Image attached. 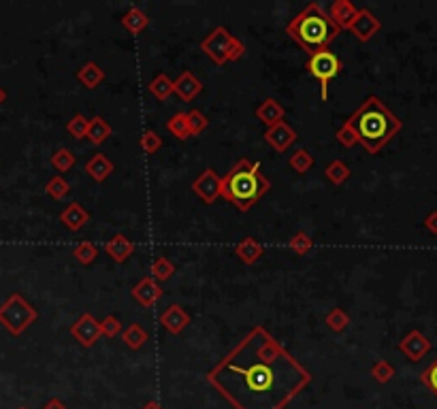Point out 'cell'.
I'll return each instance as SVG.
<instances>
[{
	"instance_id": "6da1fadb",
	"label": "cell",
	"mask_w": 437,
	"mask_h": 409,
	"mask_svg": "<svg viewBox=\"0 0 437 409\" xmlns=\"http://www.w3.org/2000/svg\"><path fill=\"white\" fill-rule=\"evenodd\" d=\"M207 382L235 409H286L312 384V373L258 324L207 373Z\"/></svg>"
},
{
	"instance_id": "7a4b0ae2",
	"label": "cell",
	"mask_w": 437,
	"mask_h": 409,
	"mask_svg": "<svg viewBox=\"0 0 437 409\" xmlns=\"http://www.w3.org/2000/svg\"><path fill=\"white\" fill-rule=\"evenodd\" d=\"M345 124L352 128L359 143L369 154H380V149L395 139L403 128V122L378 96L365 98Z\"/></svg>"
},
{
	"instance_id": "3957f363",
	"label": "cell",
	"mask_w": 437,
	"mask_h": 409,
	"mask_svg": "<svg viewBox=\"0 0 437 409\" xmlns=\"http://www.w3.org/2000/svg\"><path fill=\"white\" fill-rule=\"evenodd\" d=\"M269 190H271V181L262 175L260 164L250 158H242L237 160L231 166L228 173L222 177L220 197L228 201L231 205H235V209L246 213L265 197Z\"/></svg>"
},
{
	"instance_id": "277c9868",
	"label": "cell",
	"mask_w": 437,
	"mask_h": 409,
	"mask_svg": "<svg viewBox=\"0 0 437 409\" xmlns=\"http://www.w3.org/2000/svg\"><path fill=\"white\" fill-rule=\"evenodd\" d=\"M286 32L290 34V38L297 45L303 52H308L310 56L326 49L329 43H333L341 34V30L331 21L329 13L318 3H310L299 15H295L288 21Z\"/></svg>"
},
{
	"instance_id": "5b68a950",
	"label": "cell",
	"mask_w": 437,
	"mask_h": 409,
	"mask_svg": "<svg viewBox=\"0 0 437 409\" xmlns=\"http://www.w3.org/2000/svg\"><path fill=\"white\" fill-rule=\"evenodd\" d=\"M39 311L28 303L21 294H11L3 305H0V324L11 335H21L30 324H34Z\"/></svg>"
},
{
	"instance_id": "8992f818",
	"label": "cell",
	"mask_w": 437,
	"mask_h": 409,
	"mask_svg": "<svg viewBox=\"0 0 437 409\" xmlns=\"http://www.w3.org/2000/svg\"><path fill=\"white\" fill-rule=\"evenodd\" d=\"M343 69L341 60L329 52V49H322L318 54H312L308 58V71L312 77H316L320 81V98L322 100H329V83L333 77H337Z\"/></svg>"
},
{
	"instance_id": "52a82bcc",
	"label": "cell",
	"mask_w": 437,
	"mask_h": 409,
	"mask_svg": "<svg viewBox=\"0 0 437 409\" xmlns=\"http://www.w3.org/2000/svg\"><path fill=\"white\" fill-rule=\"evenodd\" d=\"M237 36H233L228 32V28L224 26H217L213 28L203 41H201V52H205V56L215 62L217 67H222V64L228 62V54H231V47L235 43Z\"/></svg>"
},
{
	"instance_id": "ba28073f",
	"label": "cell",
	"mask_w": 437,
	"mask_h": 409,
	"mask_svg": "<svg viewBox=\"0 0 437 409\" xmlns=\"http://www.w3.org/2000/svg\"><path fill=\"white\" fill-rule=\"evenodd\" d=\"M71 335L79 343L81 348H92L94 343L100 339V324L94 320L92 313H81L73 324H71Z\"/></svg>"
},
{
	"instance_id": "9c48e42d",
	"label": "cell",
	"mask_w": 437,
	"mask_h": 409,
	"mask_svg": "<svg viewBox=\"0 0 437 409\" xmlns=\"http://www.w3.org/2000/svg\"><path fill=\"white\" fill-rule=\"evenodd\" d=\"M220 186H222V177H217V173L207 166L203 173L192 181V192L199 197L205 205H211L220 197Z\"/></svg>"
},
{
	"instance_id": "30bf717a",
	"label": "cell",
	"mask_w": 437,
	"mask_h": 409,
	"mask_svg": "<svg viewBox=\"0 0 437 409\" xmlns=\"http://www.w3.org/2000/svg\"><path fill=\"white\" fill-rule=\"evenodd\" d=\"M348 30L352 32L361 43H367L382 30V21L369 9H359L356 15L352 17V21H350Z\"/></svg>"
},
{
	"instance_id": "8fae6325",
	"label": "cell",
	"mask_w": 437,
	"mask_h": 409,
	"mask_svg": "<svg viewBox=\"0 0 437 409\" xmlns=\"http://www.w3.org/2000/svg\"><path fill=\"white\" fill-rule=\"evenodd\" d=\"M265 143L271 145L277 154H286V149H290L295 143H297V133H295V128L288 126L286 122H279L271 128H267L265 131Z\"/></svg>"
},
{
	"instance_id": "7c38bea8",
	"label": "cell",
	"mask_w": 437,
	"mask_h": 409,
	"mask_svg": "<svg viewBox=\"0 0 437 409\" xmlns=\"http://www.w3.org/2000/svg\"><path fill=\"white\" fill-rule=\"evenodd\" d=\"M130 296H133L141 307L149 309V307H154V305L158 303V300H160L162 288H160V284L156 282V279L149 275V277L139 279L137 286H135L133 290H130Z\"/></svg>"
},
{
	"instance_id": "4fadbf2b",
	"label": "cell",
	"mask_w": 437,
	"mask_h": 409,
	"mask_svg": "<svg viewBox=\"0 0 437 409\" xmlns=\"http://www.w3.org/2000/svg\"><path fill=\"white\" fill-rule=\"evenodd\" d=\"M399 350L401 354H405L412 362L423 360L429 352H431V341L420 333V331H412L407 333L401 341H399Z\"/></svg>"
},
{
	"instance_id": "5bb4252c",
	"label": "cell",
	"mask_w": 437,
	"mask_h": 409,
	"mask_svg": "<svg viewBox=\"0 0 437 409\" xmlns=\"http://www.w3.org/2000/svg\"><path fill=\"white\" fill-rule=\"evenodd\" d=\"M160 324H162V329H164L167 333H171V335H180V333H184V329L190 324V313H188L182 305L173 303V305H169V307L162 311V316H160Z\"/></svg>"
},
{
	"instance_id": "9a60e30c",
	"label": "cell",
	"mask_w": 437,
	"mask_h": 409,
	"mask_svg": "<svg viewBox=\"0 0 437 409\" xmlns=\"http://www.w3.org/2000/svg\"><path fill=\"white\" fill-rule=\"evenodd\" d=\"M105 252H107V256L111 258L114 263H118V265H122V263H126L130 256H133V252H135V243L128 239L126 234H122V232H116L111 239H109L107 243H105Z\"/></svg>"
},
{
	"instance_id": "2e32d148",
	"label": "cell",
	"mask_w": 437,
	"mask_h": 409,
	"mask_svg": "<svg viewBox=\"0 0 437 409\" xmlns=\"http://www.w3.org/2000/svg\"><path fill=\"white\" fill-rule=\"evenodd\" d=\"M201 92H203V83L190 71H184L178 79H173V94H178L184 102L194 100Z\"/></svg>"
},
{
	"instance_id": "e0dca14e",
	"label": "cell",
	"mask_w": 437,
	"mask_h": 409,
	"mask_svg": "<svg viewBox=\"0 0 437 409\" xmlns=\"http://www.w3.org/2000/svg\"><path fill=\"white\" fill-rule=\"evenodd\" d=\"M256 120L262 122L267 128L284 122V118H286V109L275 100V98H265L258 107H256V111H254Z\"/></svg>"
},
{
	"instance_id": "ac0fdd59",
	"label": "cell",
	"mask_w": 437,
	"mask_h": 409,
	"mask_svg": "<svg viewBox=\"0 0 437 409\" xmlns=\"http://www.w3.org/2000/svg\"><path fill=\"white\" fill-rule=\"evenodd\" d=\"M60 222L67 226L69 230L77 232L81 230L87 222H90V213H87L79 203H71L64 207V211L60 213Z\"/></svg>"
},
{
	"instance_id": "d6986e66",
	"label": "cell",
	"mask_w": 437,
	"mask_h": 409,
	"mask_svg": "<svg viewBox=\"0 0 437 409\" xmlns=\"http://www.w3.org/2000/svg\"><path fill=\"white\" fill-rule=\"evenodd\" d=\"M356 7L350 3V0H335V3L329 7V17H331V21L333 24L339 28V30H343V28H348L350 26V21H352V17L356 15Z\"/></svg>"
},
{
	"instance_id": "ffe728a7",
	"label": "cell",
	"mask_w": 437,
	"mask_h": 409,
	"mask_svg": "<svg viewBox=\"0 0 437 409\" xmlns=\"http://www.w3.org/2000/svg\"><path fill=\"white\" fill-rule=\"evenodd\" d=\"M85 173L90 175L96 184H103L109 175L114 173V162L109 160L105 154H94L90 160L85 162Z\"/></svg>"
},
{
	"instance_id": "44dd1931",
	"label": "cell",
	"mask_w": 437,
	"mask_h": 409,
	"mask_svg": "<svg viewBox=\"0 0 437 409\" xmlns=\"http://www.w3.org/2000/svg\"><path fill=\"white\" fill-rule=\"evenodd\" d=\"M262 252H265V247H262L254 236H244V239L235 245V254L244 265H256L260 261Z\"/></svg>"
},
{
	"instance_id": "7402d4cb",
	"label": "cell",
	"mask_w": 437,
	"mask_h": 409,
	"mask_svg": "<svg viewBox=\"0 0 437 409\" xmlns=\"http://www.w3.org/2000/svg\"><path fill=\"white\" fill-rule=\"evenodd\" d=\"M75 77H77V81L83 85L85 90H94L105 81V71L98 67L96 62H85L83 67L77 71Z\"/></svg>"
},
{
	"instance_id": "603a6c76",
	"label": "cell",
	"mask_w": 437,
	"mask_h": 409,
	"mask_svg": "<svg viewBox=\"0 0 437 409\" xmlns=\"http://www.w3.org/2000/svg\"><path fill=\"white\" fill-rule=\"evenodd\" d=\"M120 337H122V341H124V346H126L128 350H133V352L141 350V348L145 346V341H147L145 329H143L141 324H137V322H133L130 327H126V329L122 331Z\"/></svg>"
},
{
	"instance_id": "cb8c5ba5",
	"label": "cell",
	"mask_w": 437,
	"mask_h": 409,
	"mask_svg": "<svg viewBox=\"0 0 437 409\" xmlns=\"http://www.w3.org/2000/svg\"><path fill=\"white\" fill-rule=\"evenodd\" d=\"M109 137H111V126L107 124L105 118L96 115L90 120V126H87V135L85 139L90 141L92 145H103Z\"/></svg>"
},
{
	"instance_id": "d4e9b609",
	"label": "cell",
	"mask_w": 437,
	"mask_h": 409,
	"mask_svg": "<svg viewBox=\"0 0 437 409\" xmlns=\"http://www.w3.org/2000/svg\"><path fill=\"white\" fill-rule=\"evenodd\" d=\"M149 24V17L145 15V11H141L139 7L128 9L126 15L122 17V26L130 32V34H139L147 28Z\"/></svg>"
},
{
	"instance_id": "484cf974",
	"label": "cell",
	"mask_w": 437,
	"mask_h": 409,
	"mask_svg": "<svg viewBox=\"0 0 437 409\" xmlns=\"http://www.w3.org/2000/svg\"><path fill=\"white\" fill-rule=\"evenodd\" d=\"M149 94L158 98V100H167L171 94H173V79H169L164 73H158L154 79L149 81Z\"/></svg>"
},
{
	"instance_id": "4316f807",
	"label": "cell",
	"mask_w": 437,
	"mask_h": 409,
	"mask_svg": "<svg viewBox=\"0 0 437 409\" xmlns=\"http://www.w3.org/2000/svg\"><path fill=\"white\" fill-rule=\"evenodd\" d=\"M173 275H175V265L167 256H156L154 263H151V277L160 284V282H169Z\"/></svg>"
},
{
	"instance_id": "83f0119b",
	"label": "cell",
	"mask_w": 437,
	"mask_h": 409,
	"mask_svg": "<svg viewBox=\"0 0 437 409\" xmlns=\"http://www.w3.org/2000/svg\"><path fill=\"white\" fill-rule=\"evenodd\" d=\"M324 175L333 186H341L350 179V166L343 160H333L329 166L324 168Z\"/></svg>"
},
{
	"instance_id": "f1b7e54d",
	"label": "cell",
	"mask_w": 437,
	"mask_h": 409,
	"mask_svg": "<svg viewBox=\"0 0 437 409\" xmlns=\"http://www.w3.org/2000/svg\"><path fill=\"white\" fill-rule=\"evenodd\" d=\"M324 324L329 327V331H333V333H343L345 329H348V324H350V316L341 309V307H333L329 313L324 316Z\"/></svg>"
},
{
	"instance_id": "f546056e",
	"label": "cell",
	"mask_w": 437,
	"mask_h": 409,
	"mask_svg": "<svg viewBox=\"0 0 437 409\" xmlns=\"http://www.w3.org/2000/svg\"><path fill=\"white\" fill-rule=\"evenodd\" d=\"M167 131L175 137V139H180V141H186L190 139V131H188V118L184 111L180 113H175L169 122H167Z\"/></svg>"
},
{
	"instance_id": "4dcf8cb0",
	"label": "cell",
	"mask_w": 437,
	"mask_h": 409,
	"mask_svg": "<svg viewBox=\"0 0 437 409\" xmlns=\"http://www.w3.org/2000/svg\"><path fill=\"white\" fill-rule=\"evenodd\" d=\"M288 164H290V168L292 170H297L299 175H303V173H308V170L314 166V156L308 152V149H297L295 154H290V158H288Z\"/></svg>"
},
{
	"instance_id": "1f68e13d",
	"label": "cell",
	"mask_w": 437,
	"mask_h": 409,
	"mask_svg": "<svg viewBox=\"0 0 437 409\" xmlns=\"http://www.w3.org/2000/svg\"><path fill=\"white\" fill-rule=\"evenodd\" d=\"M75 154L71 152L69 147H60V149H56L54 152V156H52V164H54V168L56 170H60V173H67V170H71L73 166H75Z\"/></svg>"
},
{
	"instance_id": "d6a6232c",
	"label": "cell",
	"mask_w": 437,
	"mask_h": 409,
	"mask_svg": "<svg viewBox=\"0 0 437 409\" xmlns=\"http://www.w3.org/2000/svg\"><path fill=\"white\" fill-rule=\"evenodd\" d=\"M45 192H47V197H52L54 201H62L71 192V186L62 175H56L45 184Z\"/></svg>"
},
{
	"instance_id": "836d02e7",
	"label": "cell",
	"mask_w": 437,
	"mask_h": 409,
	"mask_svg": "<svg viewBox=\"0 0 437 409\" xmlns=\"http://www.w3.org/2000/svg\"><path fill=\"white\" fill-rule=\"evenodd\" d=\"M288 247H290L297 256H305L308 252H312V247H314V239H312V236H310L308 232L299 230V232H295V234L290 236Z\"/></svg>"
},
{
	"instance_id": "e575fe53",
	"label": "cell",
	"mask_w": 437,
	"mask_h": 409,
	"mask_svg": "<svg viewBox=\"0 0 437 409\" xmlns=\"http://www.w3.org/2000/svg\"><path fill=\"white\" fill-rule=\"evenodd\" d=\"M188 118V131H190V137H199L201 133L207 131V126H209V120L205 113H201L199 109H192L186 113Z\"/></svg>"
},
{
	"instance_id": "d590c367",
	"label": "cell",
	"mask_w": 437,
	"mask_h": 409,
	"mask_svg": "<svg viewBox=\"0 0 437 409\" xmlns=\"http://www.w3.org/2000/svg\"><path fill=\"white\" fill-rule=\"evenodd\" d=\"M73 256H75V261L79 265H83V267L85 265H92L96 261V256H98V247L94 243H90V241H83V243H79L73 250Z\"/></svg>"
},
{
	"instance_id": "8d00e7d4",
	"label": "cell",
	"mask_w": 437,
	"mask_h": 409,
	"mask_svg": "<svg viewBox=\"0 0 437 409\" xmlns=\"http://www.w3.org/2000/svg\"><path fill=\"white\" fill-rule=\"evenodd\" d=\"M371 377H374L378 384H388L392 377H395V367L388 360H376L374 367H371Z\"/></svg>"
},
{
	"instance_id": "74e56055",
	"label": "cell",
	"mask_w": 437,
	"mask_h": 409,
	"mask_svg": "<svg viewBox=\"0 0 437 409\" xmlns=\"http://www.w3.org/2000/svg\"><path fill=\"white\" fill-rule=\"evenodd\" d=\"M87 126H90V120L81 113H75L67 124V131L73 139H83L87 135Z\"/></svg>"
},
{
	"instance_id": "f35d334b",
	"label": "cell",
	"mask_w": 437,
	"mask_h": 409,
	"mask_svg": "<svg viewBox=\"0 0 437 409\" xmlns=\"http://www.w3.org/2000/svg\"><path fill=\"white\" fill-rule=\"evenodd\" d=\"M100 324V337H107V339H114L118 335H122V322L116 318V316H107L103 322H98Z\"/></svg>"
},
{
	"instance_id": "ab89813d",
	"label": "cell",
	"mask_w": 437,
	"mask_h": 409,
	"mask_svg": "<svg viewBox=\"0 0 437 409\" xmlns=\"http://www.w3.org/2000/svg\"><path fill=\"white\" fill-rule=\"evenodd\" d=\"M139 145H141V149L145 154H156L158 149L162 147V139L158 137L156 131H145L143 137L139 139Z\"/></svg>"
},
{
	"instance_id": "60d3db41",
	"label": "cell",
	"mask_w": 437,
	"mask_h": 409,
	"mask_svg": "<svg viewBox=\"0 0 437 409\" xmlns=\"http://www.w3.org/2000/svg\"><path fill=\"white\" fill-rule=\"evenodd\" d=\"M335 139H337V143L339 145H343V147H354L356 143H359V139H356V135H354V131L352 128H350L345 122L337 128V133H335Z\"/></svg>"
},
{
	"instance_id": "b9f144b4",
	"label": "cell",
	"mask_w": 437,
	"mask_h": 409,
	"mask_svg": "<svg viewBox=\"0 0 437 409\" xmlns=\"http://www.w3.org/2000/svg\"><path fill=\"white\" fill-rule=\"evenodd\" d=\"M423 384L427 386V388L437 397V360L431 364V367L423 373Z\"/></svg>"
},
{
	"instance_id": "7bdbcfd3",
	"label": "cell",
	"mask_w": 437,
	"mask_h": 409,
	"mask_svg": "<svg viewBox=\"0 0 437 409\" xmlns=\"http://www.w3.org/2000/svg\"><path fill=\"white\" fill-rule=\"evenodd\" d=\"M246 54V45L239 38H235L233 43V47H231V54H228V62H237V60H242Z\"/></svg>"
},
{
	"instance_id": "ee69618b",
	"label": "cell",
	"mask_w": 437,
	"mask_h": 409,
	"mask_svg": "<svg viewBox=\"0 0 437 409\" xmlns=\"http://www.w3.org/2000/svg\"><path fill=\"white\" fill-rule=\"evenodd\" d=\"M425 228L433 234H437V211H431L425 218Z\"/></svg>"
},
{
	"instance_id": "f6af8a7d",
	"label": "cell",
	"mask_w": 437,
	"mask_h": 409,
	"mask_svg": "<svg viewBox=\"0 0 437 409\" xmlns=\"http://www.w3.org/2000/svg\"><path fill=\"white\" fill-rule=\"evenodd\" d=\"M43 409H67V403H64L62 399H58V397H54V399H50L45 405H43Z\"/></svg>"
},
{
	"instance_id": "bcb514c9",
	"label": "cell",
	"mask_w": 437,
	"mask_h": 409,
	"mask_svg": "<svg viewBox=\"0 0 437 409\" xmlns=\"http://www.w3.org/2000/svg\"><path fill=\"white\" fill-rule=\"evenodd\" d=\"M141 409H162V405H160V403H156V401H149V403H145Z\"/></svg>"
},
{
	"instance_id": "7dc6e473",
	"label": "cell",
	"mask_w": 437,
	"mask_h": 409,
	"mask_svg": "<svg viewBox=\"0 0 437 409\" xmlns=\"http://www.w3.org/2000/svg\"><path fill=\"white\" fill-rule=\"evenodd\" d=\"M5 98H7V92H5L3 88H0V104H3V102H5Z\"/></svg>"
},
{
	"instance_id": "c3c4849f",
	"label": "cell",
	"mask_w": 437,
	"mask_h": 409,
	"mask_svg": "<svg viewBox=\"0 0 437 409\" xmlns=\"http://www.w3.org/2000/svg\"><path fill=\"white\" fill-rule=\"evenodd\" d=\"M19 409H28V407H19Z\"/></svg>"
}]
</instances>
